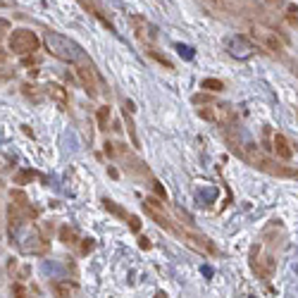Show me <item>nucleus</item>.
Wrapping results in <instances>:
<instances>
[{"mask_svg":"<svg viewBox=\"0 0 298 298\" xmlns=\"http://www.w3.org/2000/svg\"><path fill=\"white\" fill-rule=\"evenodd\" d=\"M272 141H275V150H277V155L281 160H291L294 158V146H291V141L284 134H275Z\"/></svg>","mask_w":298,"mask_h":298,"instance_id":"nucleus-8","label":"nucleus"},{"mask_svg":"<svg viewBox=\"0 0 298 298\" xmlns=\"http://www.w3.org/2000/svg\"><path fill=\"white\" fill-rule=\"evenodd\" d=\"M93 239H84V246H81V253H91L93 251Z\"/></svg>","mask_w":298,"mask_h":298,"instance_id":"nucleus-23","label":"nucleus"},{"mask_svg":"<svg viewBox=\"0 0 298 298\" xmlns=\"http://www.w3.org/2000/svg\"><path fill=\"white\" fill-rule=\"evenodd\" d=\"M60 239H62V243H67V246H74L76 234L69 229V227H62V229H60Z\"/></svg>","mask_w":298,"mask_h":298,"instance_id":"nucleus-15","label":"nucleus"},{"mask_svg":"<svg viewBox=\"0 0 298 298\" xmlns=\"http://www.w3.org/2000/svg\"><path fill=\"white\" fill-rule=\"evenodd\" d=\"M46 48L50 50V55H55L57 60H62V62H69V65H89V57L86 53L81 50V46L72 41L69 36H62V34H57V31H46Z\"/></svg>","mask_w":298,"mask_h":298,"instance_id":"nucleus-1","label":"nucleus"},{"mask_svg":"<svg viewBox=\"0 0 298 298\" xmlns=\"http://www.w3.org/2000/svg\"><path fill=\"white\" fill-rule=\"evenodd\" d=\"M76 74H79V79H81V84H84V89L89 91V95L93 98L98 91H95V76H93V69L91 67H86V65H79L76 67Z\"/></svg>","mask_w":298,"mask_h":298,"instance_id":"nucleus-7","label":"nucleus"},{"mask_svg":"<svg viewBox=\"0 0 298 298\" xmlns=\"http://www.w3.org/2000/svg\"><path fill=\"white\" fill-rule=\"evenodd\" d=\"M155 298H167V296H165V294H162V291H158V296H155Z\"/></svg>","mask_w":298,"mask_h":298,"instance_id":"nucleus-29","label":"nucleus"},{"mask_svg":"<svg viewBox=\"0 0 298 298\" xmlns=\"http://www.w3.org/2000/svg\"><path fill=\"white\" fill-rule=\"evenodd\" d=\"M57 298H69V284H53Z\"/></svg>","mask_w":298,"mask_h":298,"instance_id":"nucleus-20","label":"nucleus"},{"mask_svg":"<svg viewBox=\"0 0 298 298\" xmlns=\"http://www.w3.org/2000/svg\"><path fill=\"white\" fill-rule=\"evenodd\" d=\"M46 95H48L50 100H55L60 108H67V103H69L67 89H62L60 84H48V86H46Z\"/></svg>","mask_w":298,"mask_h":298,"instance_id":"nucleus-9","label":"nucleus"},{"mask_svg":"<svg viewBox=\"0 0 298 298\" xmlns=\"http://www.w3.org/2000/svg\"><path fill=\"white\" fill-rule=\"evenodd\" d=\"M143 210H146V215H148L158 227H162V229H167V231H172V234H177V227L167 220V215H165V205L162 203H158L155 198H146V201H143Z\"/></svg>","mask_w":298,"mask_h":298,"instance_id":"nucleus-4","label":"nucleus"},{"mask_svg":"<svg viewBox=\"0 0 298 298\" xmlns=\"http://www.w3.org/2000/svg\"><path fill=\"white\" fill-rule=\"evenodd\" d=\"M131 115V112H129ZM127 115V110H124V119H127V131H129V136H131V143L138 148V138H136V131H134V124H131V117Z\"/></svg>","mask_w":298,"mask_h":298,"instance_id":"nucleus-19","label":"nucleus"},{"mask_svg":"<svg viewBox=\"0 0 298 298\" xmlns=\"http://www.w3.org/2000/svg\"><path fill=\"white\" fill-rule=\"evenodd\" d=\"M108 119H110V108L108 105L98 108V129H108Z\"/></svg>","mask_w":298,"mask_h":298,"instance_id":"nucleus-14","label":"nucleus"},{"mask_svg":"<svg viewBox=\"0 0 298 298\" xmlns=\"http://www.w3.org/2000/svg\"><path fill=\"white\" fill-rule=\"evenodd\" d=\"M105 153H108V155H115V153H117V150H115V143H105Z\"/></svg>","mask_w":298,"mask_h":298,"instance_id":"nucleus-27","label":"nucleus"},{"mask_svg":"<svg viewBox=\"0 0 298 298\" xmlns=\"http://www.w3.org/2000/svg\"><path fill=\"white\" fill-rule=\"evenodd\" d=\"M5 60H7V53H5V50H2V48H0V65H2V62H5Z\"/></svg>","mask_w":298,"mask_h":298,"instance_id":"nucleus-28","label":"nucleus"},{"mask_svg":"<svg viewBox=\"0 0 298 298\" xmlns=\"http://www.w3.org/2000/svg\"><path fill=\"white\" fill-rule=\"evenodd\" d=\"M148 55L153 57V60H158V62L162 65V67H167V69H174V65H172V62H169V60H167L165 55H160V53H155V50H148Z\"/></svg>","mask_w":298,"mask_h":298,"instance_id":"nucleus-18","label":"nucleus"},{"mask_svg":"<svg viewBox=\"0 0 298 298\" xmlns=\"http://www.w3.org/2000/svg\"><path fill=\"white\" fill-rule=\"evenodd\" d=\"M138 246H141L143 251H148V248H150V241L146 239V236H141V239H138Z\"/></svg>","mask_w":298,"mask_h":298,"instance_id":"nucleus-26","label":"nucleus"},{"mask_svg":"<svg viewBox=\"0 0 298 298\" xmlns=\"http://www.w3.org/2000/svg\"><path fill=\"white\" fill-rule=\"evenodd\" d=\"M12 291H15V298H26V291H24L19 284H15V289H12Z\"/></svg>","mask_w":298,"mask_h":298,"instance_id":"nucleus-25","label":"nucleus"},{"mask_svg":"<svg viewBox=\"0 0 298 298\" xmlns=\"http://www.w3.org/2000/svg\"><path fill=\"white\" fill-rule=\"evenodd\" d=\"M227 53L231 57H236V60H248V57L255 53V48H253V43L246 36L236 34V36H231L227 41Z\"/></svg>","mask_w":298,"mask_h":298,"instance_id":"nucleus-5","label":"nucleus"},{"mask_svg":"<svg viewBox=\"0 0 298 298\" xmlns=\"http://www.w3.org/2000/svg\"><path fill=\"white\" fill-rule=\"evenodd\" d=\"M198 117H203V119H207V122H222L224 117H227V110H224L222 105L201 108V110H198Z\"/></svg>","mask_w":298,"mask_h":298,"instance_id":"nucleus-10","label":"nucleus"},{"mask_svg":"<svg viewBox=\"0 0 298 298\" xmlns=\"http://www.w3.org/2000/svg\"><path fill=\"white\" fill-rule=\"evenodd\" d=\"M129 227H131V231H138L141 229V220L136 215H129Z\"/></svg>","mask_w":298,"mask_h":298,"instance_id":"nucleus-22","label":"nucleus"},{"mask_svg":"<svg viewBox=\"0 0 298 298\" xmlns=\"http://www.w3.org/2000/svg\"><path fill=\"white\" fill-rule=\"evenodd\" d=\"M10 50L15 53V55H29V53H36L38 46H41V41L34 31H29V29H15L12 34H10Z\"/></svg>","mask_w":298,"mask_h":298,"instance_id":"nucleus-3","label":"nucleus"},{"mask_svg":"<svg viewBox=\"0 0 298 298\" xmlns=\"http://www.w3.org/2000/svg\"><path fill=\"white\" fill-rule=\"evenodd\" d=\"M241 158H246L253 167L262 169V172H270V174H279V177H298L296 169H289V167H281L277 165L275 160H270L267 155H262L258 146H253V143H248L246 148H241Z\"/></svg>","mask_w":298,"mask_h":298,"instance_id":"nucleus-2","label":"nucleus"},{"mask_svg":"<svg viewBox=\"0 0 298 298\" xmlns=\"http://www.w3.org/2000/svg\"><path fill=\"white\" fill-rule=\"evenodd\" d=\"M201 89H207V91H212V93H220V91H224V84L220 79H203Z\"/></svg>","mask_w":298,"mask_h":298,"instance_id":"nucleus-13","label":"nucleus"},{"mask_svg":"<svg viewBox=\"0 0 298 298\" xmlns=\"http://www.w3.org/2000/svg\"><path fill=\"white\" fill-rule=\"evenodd\" d=\"M262 43L272 50V53H279L281 50V43H279V38L275 36V34H262Z\"/></svg>","mask_w":298,"mask_h":298,"instance_id":"nucleus-12","label":"nucleus"},{"mask_svg":"<svg viewBox=\"0 0 298 298\" xmlns=\"http://www.w3.org/2000/svg\"><path fill=\"white\" fill-rule=\"evenodd\" d=\"M177 234L184 239V243H188L191 248H196L198 253H207V255H215L217 248L215 243L210 241L207 236H201V234H193V231H184V229H177Z\"/></svg>","mask_w":298,"mask_h":298,"instance_id":"nucleus-6","label":"nucleus"},{"mask_svg":"<svg viewBox=\"0 0 298 298\" xmlns=\"http://www.w3.org/2000/svg\"><path fill=\"white\" fill-rule=\"evenodd\" d=\"M286 19H289L291 26H298V7L296 5H289V7H286Z\"/></svg>","mask_w":298,"mask_h":298,"instance_id":"nucleus-16","label":"nucleus"},{"mask_svg":"<svg viewBox=\"0 0 298 298\" xmlns=\"http://www.w3.org/2000/svg\"><path fill=\"white\" fill-rule=\"evenodd\" d=\"M103 205H105V210H108V212H112L115 217H122V220H127V217H129V215H127V210H124V207H119V205L115 203V201H110V198H105V201H103Z\"/></svg>","mask_w":298,"mask_h":298,"instance_id":"nucleus-11","label":"nucleus"},{"mask_svg":"<svg viewBox=\"0 0 298 298\" xmlns=\"http://www.w3.org/2000/svg\"><path fill=\"white\" fill-rule=\"evenodd\" d=\"M177 53L184 57V60H193V48L191 46H184V43H177Z\"/></svg>","mask_w":298,"mask_h":298,"instance_id":"nucleus-17","label":"nucleus"},{"mask_svg":"<svg viewBox=\"0 0 298 298\" xmlns=\"http://www.w3.org/2000/svg\"><path fill=\"white\" fill-rule=\"evenodd\" d=\"M34 177H36L34 172H19L17 177H15V182H17V184H24V182H29V179H34Z\"/></svg>","mask_w":298,"mask_h":298,"instance_id":"nucleus-21","label":"nucleus"},{"mask_svg":"<svg viewBox=\"0 0 298 298\" xmlns=\"http://www.w3.org/2000/svg\"><path fill=\"white\" fill-rule=\"evenodd\" d=\"M153 188H155V193H158V196H160V198H167V193H165V188L160 186V184H158V182H153Z\"/></svg>","mask_w":298,"mask_h":298,"instance_id":"nucleus-24","label":"nucleus"}]
</instances>
